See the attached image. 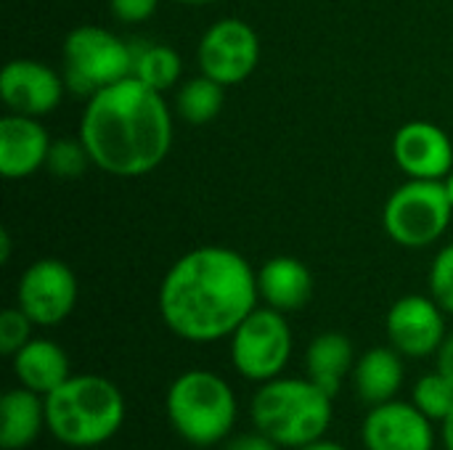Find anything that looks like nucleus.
<instances>
[{
    "instance_id": "obj_11",
    "label": "nucleus",
    "mask_w": 453,
    "mask_h": 450,
    "mask_svg": "<svg viewBox=\"0 0 453 450\" xmlns=\"http://www.w3.org/2000/svg\"><path fill=\"white\" fill-rule=\"evenodd\" d=\"M64 90V74L35 58H13L0 74V98L11 114L40 119L61 103Z\"/></svg>"
},
{
    "instance_id": "obj_4",
    "label": "nucleus",
    "mask_w": 453,
    "mask_h": 450,
    "mask_svg": "<svg viewBox=\"0 0 453 450\" xmlns=\"http://www.w3.org/2000/svg\"><path fill=\"white\" fill-rule=\"evenodd\" d=\"M334 398L308 377H276L252 398L250 414L257 432L281 448H300L321 440L332 427Z\"/></svg>"
},
{
    "instance_id": "obj_35",
    "label": "nucleus",
    "mask_w": 453,
    "mask_h": 450,
    "mask_svg": "<svg viewBox=\"0 0 453 450\" xmlns=\"http://www.w3.org/2000/svg\"><path fill=\"white\" fill-rule=\"evenodd\" d=\"M90 450H96V448H90Z\"/></svg>"
},
{
    "instance_id": "obj_32",
    "label": "nucleus",
    "mask_w": 453,
    "mask_h": 450,
    "mask_svg": "<svg viewBox=\"0 0 453 450\" xmlns=\"http://www.w3.org/2000/svg\"><path fill=\"white\" fill-rule=\"evenodd\" d=\"M11 260V236L8 231L0 233V263H8Z\"/></svg>"
},
{
    "instance_id": "obj_12",
    "label": "nucleus",
    "mask_w": 453,
    "mask_h": 450,
    "mask_svg": "<svg viewBox=\"0 0 453 450\" xmlns=\"http://www.w3.org/2000/svg\"><path fill=\"white\" fill-rule=\"evenodd\" d=\"M446 310L435 302V297L406 294L393 302L385 329L390 347H395L403 358H427L438 353L446 339Z\"/></svg>"
},
{
    "instance_id": "obj_18",
    "label": "nucleus",
    "mask_w": 453,
    "mask_h": 450,
    "mask_svg": "<svg viewBox=\"0 0 453 450\" xmlns=\"http://www.w3.org/2000/svg\"><path fill=\"white\" fill-rule=\"evenodd\" d=\"M45 424V398L27 390L13 387L0 400V448L24 450L37 443Z\"/></svg>"
},
{
    "instance_id": "obj_23",
    "label": "nucleus",
    "mask_w": 453,
    "mask_h": 450,
    "mask_svg": "<svg viewBox=\"0 0 453 450\" xmlns=\"http://www.w3.org/2000/svg\"><path fill=\"white\" fill-rule=\"evenodd\" d=\"M411 403L433 422H443L453 411V385L441 377L438 371L425 374L422 379H417L414 393H411Z\"/></svg>"
},
{
    "instance_id": "obj_16",
    "label": "nucleus",
    "mask_w": 453,
    "mask_h": 450,
    "mask_svg": "<svg viewBox=\"0 0 453 450\" xmlns=\"http://www.w3.org/2000/svg\"><path fill=\"white\" fill-rule=\"evenodd\" d=\"M260 300L281 313H292L308 305L313 297V276L305 263L289 255L271 257L257 271Z\"/></svg>"
},
{
    "instance_id": "obj_10",
    "label": "nucleus",
    "mask_w": 453,
    "mask_h": 450,
    "mask_svg": "<svg viewBox=\"0 0 453 450\" xmlns=\"http://www.w3.org/2000/svg\"><path fill=\"white\" fill-rule=\"evenodd\" d=\"M260 61V37L242 19L215 21L199 40V69L223 88L244 82Z\"/></svg>"
},
{
    "instance_id": "obj_21",
    "label": "nucleus",
    "mask_w": 453,
    "mask_h": 450,
    "mask_svg": "<svg viewBox=\"0 0 453 450\" xmlns=\"http://www.w3.org/2000/svg\"><path fill=\"white\" fill-rule=\"evenodd\" d=\"M180 56L175 48L170 45H159V42H143V45H133V74L135 80H141L143 85L165 93L167 88H173L180 77Z\"/></svg>"
},
{
    "instance_id": "obj_1",
    "label": "nucleus",
    "mask_w": 453,
    "mask_h": 450,
    "mask_svg": "<svg viewBox=\"0 0 453 450\" xmlns=\"http://www.w3.org/2000/svg\"><path fill=\"white\" fill-rule=\"evenodd\" d=\"M257 273L228 247H196L165 273L157 294L162 324L180 339L210 345L231 337L257 308Z\"/></svg>"
},
{
    "instance_id": "obj_26",
    "label": "nucleus",
    "mask_w": 453,
    "mask_h": 450,
    "mask_svg": "<svg viewBox=\"0 0 453 450\" xmlns=\"http://www.w3.org/2000/svg\"><path fill=\"white\" fill-rule=\"evenodd\" d=\"M430 292L435 302L453 316V244L443 247L430 268Z\"/></svg>"
},
{
    "instance_id": "obj_27",
    "label": "nucleus",
    "mask_w": 453,
    "mask_h": 450,
    "mask_svg": "<svg viewBox=\"0 0 453 450\" xmlns=\"http://www.w3.org/2000/svg\"><path fill=\"white\" fill-rule=\"evenodd\" d=\"M109 3H111V13L125 24L146 21L149 16H154L159 5V0H109Z\"/></svg>"
},
{
    "instance_id": "obj_29",
    "label": "nucleus",
    "mask_w": 453,
    "mask_h": 450,
    "mask_svg": "<svg viewBox=\"0 0 453 450\" xmlns=\"http://www.w3.org/2000/svg\"><path fill=\"white\" fill-rule=\"evenodd\" d=\"M435 371L453 385V334L443 339V345L435 353Z\"/></svg>"
},
{
    "instance_id": "obj_17",
    "label": "nucleus",
    "mask_w": 453,
    "mask_h": 450,
    "mask_svg": "<svg viewBox=\"0 0 453 450\" xmlns=\"http://www.w3.org/2000/svg\"><path fill=\"white\" fill-rule=\"evenodd\" d=\"M11 366L19 387H27L42 398L72 377L69 355L53 339H29L16 355H11Z\"/></svg>"
},
{
    "instance_id": "obj_19",
    "label": "nucleus",
    "mask_w": 453,
    "mask_h": 450,
    "mask_svg": "<svg viewBox=\"0 0 453 450\" xmlns=\"http://www.w3.org/2000/svg\"><path fill=\"white\" fill-rule=\"evenodd\" d=\"M403 355L395 347H372L366 350L350 374L358 398L369 406L395 400L403 387Z\"/></svg>"
},
{
    "instance_id": "obj_31",
    "label": "nucleus",
    "mask_w": 453,
    "mask_h": 450,
    "mask_svg": "<svg viewBox=\"0 0 453 450\" xmlns=\"http://www.w3.org/2000/svg\"><path fill=\"white\" fill-rule=\"evenodd\" d=\"M443 424V446H446V450H453V411L441 422Z\"/></svg>"
},
{
    "instance_id": "obj_30",
    "label": "nucleus",
    "mask_w": 453,
    "mask_h": 450,
    "mask_svg": "<svg viewBox=\"0 0 453 450\" xmlns=\"http://www.w3.org/2000/svg\"><path fill=\"white\" fill-rule=\"evenodd\" d=\"M295 450H348V448H345V446H340V443H334V440L321 438V440H313V443L300 446V448H295Z\"/></svg>"
},
{
    "instance_id": "obj_25",
    "label": "nucleus",
    "mask_w": 453,
    "mask_h": 450,
    "mask_svg": "<svg viewBox=\"0 0 453 450\" xmlns=\"http://www.w3.org/2000/svg\"><path fill=\"white\" fill-rule=\"evenodd\" d=\"M32 318L16 305V308H5L0 313V353L3 355H16L29 339H32Z\"/></svg>"
},
{
    "instance_id": "obj_24",
    "label": "nucleus",
    "mask_w": 453,
    "mask_h": 450,
    "mask_svg": "<svg viewBox=\"0 0 453 450\" xmlns=\"http://www.w3.org/2000/svg\"><path fill=\"white\" fill-rule=\"evenodd\" d=\"M88 164H93V159H90L85 143L80 141V135L77 138H58L50 143L45 167L53 178L74 180L88 170Z\"/></svg>"
},
{
    "instance_id": "obj_5",
    "label": "nucleus",
    "mask_w": 453,
    "mask_h": 450,
    "mask_svg": "<svg viewBox=\"0 0 453 450\" xmlns=\"http://www.w3.org/2000/svg\"><path fill=\"white\" fill-rule=\"evenodd\" d=\"M165 411L178 438L196 448H212L231 438L239 403L231 385L220 374L191 369L173 379L165 398Z\"/></svg>"
},
{
    "instance_id": "obj_2",
    "label": "nucleus",
    "mask_w": 453,
    "mask_h": 450,
    "mask_svg": "<svg viewBox=\"0 0 453 450\" xmlns=\"http://www.w3.org/2000/svg\"><path fill=\"white\" fill-rule=\"evenodd\" d=\"M80 141L93 167L114 178L154 172L173 146V117L165 93L135 77L98 90L82 111Z\"/></svg>"
},
{
    "instance_id": "obj_13",
    "label": "nucleus",
    "mask_w": 453,
    "mask_h": 450,
    "mask_svg": "<svg viewBox=\"0 0 453 450\" xmlns=\"http://www.w3.org/2000/svg\"><path fill=\"white\" fill-rule=\"evenodd\" d=\"M361 440L366 450H433L435 430L414 403L388 400L372 406L364 419Z\"/></svg>"
},
{
    "instance_id": "obj_14",
    "label": "nucleus",
    "mask_w": 453,
    "mask_h": 450,
    "mask_svg": "<svg viewBox=\"0 0 453 450\" xmlns=\"http://www.w3.org/2000/svg\"><path fill=\"white\" fill-rule=\"evenodd\" d=\"M393 159L414 180H443L453 170V143L443 127L414 119L395 133Z\"/></svg>"
},
{
    "instance_id": "obj_20",
    "label": "nucleus",
    "mask_w": 453,
    "mask_h": 450,
    "mask_svg": "<svg viewBox=\"0 0 453 450\" xmlns=\"http://www.w3.org/2000/svg\"><path fill=\"white\" fill-rule=\"evenodd\" d=\"M356 369V350L353 342L340 332H324L313 337L305 353V377L316 382L324 393L337 398L342 382Z\"/></svg>"
},
{
    "instance_id": "obj_3",
    "label": "nucleus",
    "mask_w": 453,
    "mask_h": 450,
    "mask_svg": "<svg viewBox=\"0 0 453 450\" xmlns=\"http://www.w3.org/2000/svg\"><path fill=\"white\" fill-rule=\"evenodd\" d=\"M125 395L98 374L69 377L45 395V424L56 443L90 450L109 443L125 424Z\"/></svg>"
},
{
    "instance_id": "obj_8",
    "label": "nucleus",
    "mask_w": 453,
    "mask_h": 450,
    "mask_svg": "<svg viewBox=\"0 0 453 450\" xmlns=\"http://www.w3.org/2000/svg\"><path fill=\"white\" fill-rule=\"evenodd\" d=\"M234 369L255 385H265L287 369L292 358V329L281 310L255 308L228 337Z\"/></svg>"
},
{
    "instance_id": "obj_34",
    "label": "nucleus",
    "mask_w": 453,
    "mask_h": 450,
    "mask_svg": "<svg viewBox=\"0 0 453 450\" xmlns=\"http://www.w3.org/2000/svg\"><path fill=\"white\" fill-rule=\"evenodd\" d=\"M175 3H186V5H207V3H215V0H175Z\"/></svg>"
},
{
    "instance_id": "obj_15",
    "label": "nucleus",
    "mask_w": 453,
    "mask_h": 450,
    "mask_svg": "<svg viewBox=\"0 0 453 450\" xmlns=\"http://www.w3.org/2000/svg\"><path fill=\"white\" fill-rule=\"evenodd\" d=\"M50 135L35 117L5 114L0 119V175L5 180H24L48 162Z\"/></svg>"
},
{
    "instance_id": "obj_22",
    "label": "nucleus",
    "mask_w": 453,
    "mask_h": 450,
    "mask_svg": "<svg viewBox=\"0 0 453 450\" xmlns=\"http://www.w3.org/2000/svg\"><path fill=\"white\" fill-rule=\"evenodd\" d=\"M223 101H226L223 85L215 82L207 74H199L194 80H186L178 88L175 109H178L183 122H188V125H207V122H212L220 114Z\"/></svg>"
},
{
    "instance_id": "obj_33",
    "label": "nucleus",
    "mask_w": 453,
    "mask_h": 450,
    "mask_svg": "<svg viewBox=\"0 0 453 450\" xmlns=\"http://www.w3.org/2000/svg\"><path fill=\"white\" fill-rule=\"evenodd\" d=\"M443 186H446V194H449V202L453 204V170L443 178Z\"/></svg>"
},
{
    "instance_id": "obj_9",
    "label": "nucleus",
    "mask_w": 453,
    "mask_h": 450,
    "mask_svg": "<svg viewBox=\"0 0 453 450\" xmlns=\"http://www.w3.org/2000/svg\"><path fill=\"white\" fill-rule=\"evenodd\" d=\"M77 276L58 257L35 260L19 278L16 305L32 318L35 326H58L64 324L77 305Z\"/></svg>"
},
{
    "instance_id": "obj_7",
    "label": "nucleus",
    "mask_w": 453,
    "mask_h": 450,
    "mask_svg": "<svg viewBox=\"0 0 453 450\" xmlns=\"http://www.w3.org/2000/svg\"><path fill=\"white\" fill-rule=\"evenodd\" d=\"M453 204L443 180H414L398 186L382 210L388 236L409 249L435 244L451 225Z\"/></svg>"
},
{
    "instance_id": "obj_6",
    "label": "nucleus",
    "mask_w": 453,
    "mask_h": 450,
    "mask_svg": "<svg viewBox=\"0 0 453 450\" xmlns=\"http://www.w3.org/2000/svg\"><path fill=\"white\" fill-rule=\"evenodd\" d=\"M133 74V45L98 24H80L64 40V80L77 95L98 90Z\"/></svg>"
},
{
    "instance_id": "obj_28",
    "label": "nucleus",
    "mask_w": 453,
    "mask_h": 450,
    "mask_svg": "<svg viewBox=\"0 0 453 450\" xmlns=\"http://www.w3.org/2000/svg\"><path fill=\"white\" fill-rule=\"evenodd\" d=\"M226 450H281V446H276L271 438H265L263 432H244L236 435L226 443Z\"/></svg>"
}]
</instances>
